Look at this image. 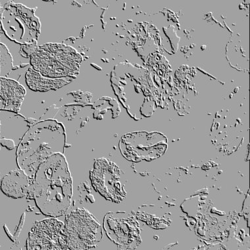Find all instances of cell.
Segmentation results:
<instances>
[{
	"instance_id": "1",
	"label": "cell",
	"mask_w": 250,
	"mask_h": 250,
	"mask_svg": "<svg viewBox=\"0 0 250 250\" xmlns=\"http://www.w3.org/2000/svg\"><path fill=\"white\" fill-rule=\"evenodd\" d=\"M72 179L62 153L49 157L40 165L30 179L28 196L44 215L58 217L69 209L73 196Z\"/></svg>"
},
{
	"instance_id": "2",
	"label": "cell",
	"mask_w": 250,
	"mask_h": 250,
	"mask_svg": "<svg viewBox=\"0 0 250 250\" xmlns=\"http://www.w3.org/2000/svg\"><path fill=\"white\" fill-rule=\"evenodd\" d=\"M65 134L63 126L54 120L41 121L26 132L17 151V162L30 179L43 161L56 153H63Z\"/></svg>"
},
{
	"instance_id": "3",
	"label": "cell",
	"mask_w": 250,
	"mask_h": 250,
	"mask_svg": "<svg viewBox=\"0 0 250 250\" xmlns=\"http://www.w3.org/2000/svg\"><path fill=\"white\" fill-rule=\"evenodd\" d=\"M80 55L62 44L43 45L32 55L31 63L36 71L51 79L73 78L79 72Z\"/></svg>"
},
{
	"instance_id": "4",
	"label": "cell",
	"mask_w": 250,
	"mask_h": 250,
	"mask_svg": "<svg viewBox=\"0 0 250 250\" xmlns=\"http://www.w3.org/2000/svg\"><path fill=\"white\" fill-rule=\"evenodd\" d=\"M102 235L101 227L86 210L77 209L66 217V250L90 249L101 240Z\"/></svg>"
},
{
	"instance_id": "5",
	"label": "cell",
	"mask_w": 250,
	"mask_h": 250,
	"mask_svg": "<svg viewBox=\"0 0 250 250\" xmlns=\"http://www.w3.org/2000/svg\"><path fill=\"white\" fill-rule=\"evenodd\" d=\"M125 158L132 162L151 160L166 151L167 139L158 132H138L123 136L119 144Z\"/></svg>"
},
{
	"instance_id": "6",
	"label": "cell",
	"mask_w": 250,
	"mask_h": 250,
	"mask_svg": "<svg viewBox=\"0 0 250 250\" xmlns=\"http://www.w3.org/2000/svg\"><path fill=\"white\" fill-rule=\"evenodd\" d=\"M28 250H66L64 225L55 219L36 223L29 233Z\"/></svg>"
},
{
	"instance_id": "7",
	"label": "cell",
	"mask_w": 250,
	"mask_h": 250,
	"mask_svg": "<svg viewBox=\"0 0 250 250\" xmlns=\"http://www.w3.org/2000/svg\"><path fill=\"white\" fill-rule=\"evenodd\" d=\"M108 165L109 162L104 159L96 161L91 173V180L93 187L100 194L106 198L115 199V188H121L120 177L117 172L118 168L114 166L109 179L108 178Z\"/></svg>"
},
{
	"instance_id": "8",
	"label": "cell",
	"mask_w": 250,
	"mask_h": 250,
	"mask_svg": "<svg viewBox=\"0 0 250 250\" xmlns=\"http://www.w3.org/2000/svg\"><path fill=\"white\" fill-rule=\"evenodd\" d=\"M30 187V179L21 169L12 170L1 180V191L14 199L22 198L28 195Z\"/></svg>"
},
{
	"instance_id": "9",
	"label": "cell",
	"mask_w": 250,
	"mask_h": 250,
	"mask_svg": "<svg viewBox=\"0 0 250 250\" xmlns=\"http://www.w3.org/2000/svg\"><path fill=\"white\" fill-rule=\"evenodd\" d=\"M25 94L23 87L16 81L1 78V109L18 112Z\"/></svg>"
},
{
	"instance_id": "10",
	"label": "cell",
	"mask_w": 250,
	"mask_h": 250,
	"mask_svg": "<svg viewBox=\"0 0 250 250\" xmlns=\"http://www.w3.org/2000/svg\"><path fill=\"white\" fill-rule=\"evenodd\" d=\"M71 78L46 79L42 77L39 72L29 69L26 74V83L30 89L35 91H48L63 86L71 82Z\"/></svg>"
},
{
	"instance_id": "11",
	"label": "cell",
	"mask_w": 250,
	"mask_h": 250,
	"mask_svg": "<svg viewBox=\"0 0 250 250\" xmlns=\"http://www.w3.org/2000/svg\"><path fill=\"white\" fill-rule=\"evenodd\" d=\"M3 68H5V69L1 73V75L3 73L7 74L6 68L8 69V72H10L12 68V59L5 45L1 43V71H2Z\"/></svg>"
},
{
	"instance_id": "12",
	"label": "cell",
	"mask_w": 250,
	"mask_h": 250,
	"mask_svg": "<svg viewBox=\"0 0 250 250\" xmlns=\"http://www.w3.org/2000/svg\"><path fill=\"white\" fill-rule=\"evenodd\" d=\"M1 143L3 146L7 147L8 149H12L15 147L14 142L11 140L5 139V138L1 139Z\"/></svg>"
}]
</instances>
